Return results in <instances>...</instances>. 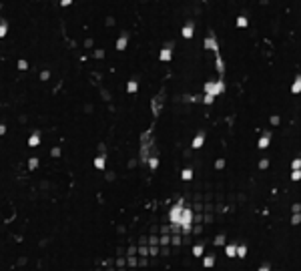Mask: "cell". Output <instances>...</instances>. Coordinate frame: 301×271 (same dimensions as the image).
Wrapping results in <instances>:
<instances>
[{
  "label": "cell",
  "mask_w": 301,
  "mask_h": 271,
  "mask_svg": "<svg viewBox=\"0 0 301 271\" xmlns=\"http://www.w3.org/2000/svg\"><path fill=\"white\" fill-rule=\"evenodd\" d=\"M203 92H205V94H215V97L223 94L225 92V80L219 79V80H209V82H205Z\"/></svg>",
  "instance_id": "obj_1"
},
{
  "label": "cell",
  "mask_w": 301,
  "mask_h": 271,
  "mask_svg": "<svg viewBox=\"0 0 301 271\" xmlns=\"http://www.w3.org/2000/svg\"><path fill=\"white\" fill-rule=\"evenodd\" d=\"M183 211H185V205H183V199H179L177 203L171 207V211H169V221H171L173 225H181Z\"/></svg>",
  "instance_id": "obj_2"
},
{
  "label": "cell",
  "mask_w": 301,
  "mask_h": 271,
  "mask_svg": "<svg viewBox=\"0 0 301 271\" xmlns=\"http://www.w3.org/2000/svg\"><path fill=\"white\" fill-rule=\"evenodd\" d=\"M203 46H205L207 50H213L215 54L219 52V44H217V38H215V34H213V32L209 34L207 38H205V42H203Z\"/></svg>",
  "instance_id": "obj_3"
},
{
  "label": "cell",
  "mask_w": 301,
  "mask_h": 271,
  "mask_svg": "<svg viewBox=\"0 0 301 271\" xmlns=\"http://www.w3.org/2000/svg\"><path fill=\"white\" fill-rule=\"evenodd\" d=\"M181 34H183V38L191 40V38L195 36V22H193V20H187L185 26H183V30H181Z\"/></svg>",
  "instance_id": "obj_4"
},
{
  "label": "cell",
  "mask_w": 301,
  "mask_h": 271,
  "mask_svg": "<svg viewBox=\"0 0 301 271\" xmlns=\"http://www.w3.org/2000/svg\"><path fill=\"white\" fill-rule=\"evenodd\" d=\"M269 143H271V133H263V135L259 137V141H257V147L263 151V149L269 147Z\"/></svg>",
  "instance_id": "obj_5"
},
{
  "label": "cell",
  "mask_w": 301,
  "mask_h": 271,
  "mask_svg": "<svg viewBox=\"0 0 301 271\" xmlns=\"http://www.w3.org/2000/svg\"><path fill=\"white\" fill-rule=\"evenodd\" d=\"M159 58H161L163 62H169V60L173 58V50H171V46H165V48L159 52Z\"/></svg>",
  "instance_id": "obj_6"
},
{
  "label": "cell",
  "mask_w": 301,
  "mask_h": 271,
  "mask_svg": "<svg viewBox=\"0 0 301 271\" xmlns=\"http://www.w3.org/2000/svg\"><path fill=\"white\" fill-rule=\"evenodd\" d=\"M203 143H205V133H197L195 139H193V143H191V147H193V149H201V147H203Z\"/></svg>",
  "instance_id": "obj_7"
},
{
  "label": "cell",
  "mask_w": 301,
  "mask_h": 271,
  "mask_svg": "<svg viewBox=\"0 0 301 271\" xmlns=\"http://www.w3.org/2000/svg\"><path fill=\"white\" fill-rule=\"evenodd\" d=\"M38 145H40V133L34 131L32 135L28 137V147H38Z\"/></svg>",
  "instance_id": "obj_8"
},
{
  "label": "cell",
  "mask_w": 301,
  "mask_h": 271,
  "mask_svg": "<svg viewBox=\"0 0 301 271\" xmlns=\"http://www.w3.org/2000/svg\"><path fill=\"white\" fill-rule=\"evenodd\" d=\"M127 44H129V34H121V38L117 40V50H124L127 48Z\"/></svg>",
  "instance_id": "obj_9"
},
{
  "label": "cell",
  "mask_w": 301,
  "mask_h": 271,
  "mask_svg": "<svg viewBox=\"0 0 301 271\" xmlns=\"http://www.w3.org/2000/svg\"><path fill=\"white\" fill-rule=\"evenodd\" d=\"M215 64H217V70H219V74L223 77V74H225V62H223V58H221V54H219V52L215 54Z\"/></svg>",
  "instance_id": "obj_10"
},
{
  "label": "cell",
  "mask_w": 301,
  "mask_h": 271,
  "mask_svg": "<svg viewBox=\"0 0 301 271\" xmlns=\"http://www.w3.org/2000/svg\"><path fill=\"white\" fill-rule=\"evenodd\" d=\"M237 247H239V245H235V243L225 245V255H227V257H237Z\"/></svg>",
  "instance_id": "obj_11"
},
{
  "label": "cell",
  "mask_w": 301,
  "mask_h": 271,
  "mask_svg": "<svg viewBox=\"0 0 301 271\" xmlns=\"http://www.w3.org/2000/svg\"><path fill=\"white\" fill-rule=\"evenodd\" d=\"M104 165H107V157H104V155H99V157L94 159V167H97L99 171L104 169Z\"/></svg>",
  "instance_id": "obj_12"
},
{
  "label": "cell",
  "mask_w": 301,
  "mask_h": 271,
  "mask_svg": "<svg viewBox=\"0 0 301 271\" xmlns=\"http://www.w3.org/2000/svg\"><path fill=\"white\" fill-rule=\"evenodd\" d=\"M291 92H293V94H299V92H301V74L293 80V84H291Z\"/></svg>",
  "instance_id": "obj_13"
},
{
  "label": "cell",
  "mask_w": 301,
  "mask_h": 271,
  "mask_svg": "<svg viewBox=\"0 0 301 271\" xmlns=\"http://www.w3.org/2000/svg\"><path fill=\"white\" fill-rule=\"evenodd\" d=\"M193 175H195V171L191 169V167H187V169H183V173H181V179H183V181H191V179H193Z\"/></svg>",
  "instance_id": "obj_14"
},
{
  "label": "cell",
  "mask_w": 301,
  "mask_h": 271,
  "mask_svg": "<svg viewBox=\"0 0 301 271\" xmlns=\"http://www.w3.org/2000/svg\"><path fill=\"white\" fill-rule=\"evenodd\" d=\"M137 90H139V82H137V80H129V82H127V92L133 94V92H137Z\"/></svg>",
  "instance_id": "obj_15"
},
{
  "label": "cell",
  "mask_w": 301,
  "mask_h": 271,
  "mask_svg": "<svg viewBox=\"0 0 301 271\" xmlns=\"http://www.w3.org/2000/svg\"><path fill=\"white\" fill-rule=\"evenodd\" d=\"M6 32H8V20H4V18H2V22H0V38H4V36H6Z\"/></svg>",
  "instance_id": "obj_16"
},
{
  "label": "cell",
  "mask_w": 301,
  "mask_h": 271,
  "mask_svg": "<svg viewBox=\"0 0 301 271\" xmlns=\"http://www.w3.org/2000/svg\"><path fill=\"white\" fill-rule=\"evenodd\" d=\"M159 113H161V97H157L155 101H153V114L157 117Z\"/></svg>",
  "instance_id": "obj_17"
},
{
  "label": "cell",
  "mask_w": 301,
  "mask_h": 271,
  "mask_svg": "<svg viewBox=\"0 0 301 271\" xmlns=\"http://www.w3.org/2000/svg\"><path fill=\"white\" fill-rule=\"evenodd\" d=\"M215 265V255H207L203 259V267H213Z\"/></svg>",
  "instance_id": "obj_18"
},
{
  "label": "cell",
  "mask_w": 301,
  "mask_h": 271,
  "mask_svg": "<svg viewBox=\"0 0 301 271\" xmlns=\"http://www.w3.org/2000/svg\"><path fill=\"white\" fill-rule=\"evenodd\" d=\"M235 24H237L239 28H245L247 24H249V20H247L245 16H237V20H235Z\"/></svg>",
  "instance_id": "obj_19"
},
{
  "label": "cell",
  "mask_w": 301,
  "mask_h": 271,
  "mask_svg": "<svg viewBox=\"0 0 301 271\" xmlns=\"http://www.w3.org/2000/svg\"><path fill=\"white\" fill-rule=\"evenodd\" d=\"M171 239H173V235H167V233H163V235H161V247H167L169 243H171Z\"/></svg>",
  "instance_id": "obj_20"
},
{
  "label": "cell",
  "mask_w": 301,
  "mask_h": 271,
  "mask_svg": "<svg viewBox=\"0 0 301 271\" xmlns=\"http://www.w3.org/2000/svg\"><path fill=\"white\" fill-rule=\"evenodd\" d=\"M139 255H141V257H147V255H151V247L139 245Z\"/></svg>",
  "instance_id": "obj_21"
},
{
  "label": "cell",
  "mask_w": 301,
  "mask_h": 271,
  "mask_svg": "<svg viewBox=\"0 0 301 271\" xmlns=\"http://www.w3.org/2000/svg\"><path fill=\"white\" fill-rule=\"evenodd\" d=\"M245 255H247V245H239V247H237V257L243 259Z\"/></svg>",
  "instance_id": "obj_22"
},
{
  "label": "cell",
  "mask_w": 301,
  "mask_h": 271,
  "mask_svg": "<svg viewBox=\"0 0 301 271\" xmlns=\"http://www.w3.org/2000/svg\"><path fill=\"white\" fill-rule=\"evenodd\" d=\"M301 223V213H293L291 215V225H299Z\"/></svg>",
  "instance_id": "obj_23"
},
{
  "label": "cell",
  "mask_w": 301,
  "mask_h": 271,
  "mask_svg": "<svg viewBox=\"0 0 301 271\" xmlns=\"http://www.w3.org/2000/svg\"><path fill=\"white\" fill-rule=\"evenodd\" d=\"M297 169H301V159L299 157L291 161V171H297Z\"/></svg>",
  "instance_id": "obj_24"
},
{
  "label": "cell",
  "mask_w": 301,
  "mask_h": 271,
  "mask_svg": "<svg viewBox=\"0 0 301 271\" xmlns=\"http://www.w3.org/2000/svg\"><path fill=\"white\" fill-rule=\"evenodd\" d=\"M213 101H215V94H203V102L205 104H213Z\"/></svg>",
  "instance_id": "obj_25"
},
{
  "label": "cell",
  "mask_w": 301,
  "mask_h": 271,
  "mask_svg": "<svg viewBox=\"0 0 301 271\" xmlns=\"http://www.w3.org/2000/svg\"><path fill=\"white\" fill-rule=\"evenodd\" d=\"M149 167L155 171L157 167H159V159H157V157H151V159H149Z\"/></svg>",
  "instance_id": "obj_26"
},
{
  "label": "cell",
  "mask_w": 301,
  "mask_h": 271,
  "mask_svg": "<svg viewBox=\"0 0 301 271\" xmlns=\"http://www.w3.org/2000/svg\"><path fill=\"white\" fill-rule=\"evenodd\" d=\"M36 167H38V159H36V157H32L30 161H28V169H30V171H34Z\"/></svg>",
  "instance_id": "obj_27"
},
{
  "label": "cell",
  "mask_w": 301,
  "mask_h": 271,
  "mask_svg": "<svg viewBox=\"0 0 301 271\" xmlns=\"http://www.w3.org/2000/svg\"><path fill=\"white\" fill-rule=\"evenodd\" d=\"M193 255H195V257H201V255H203V245H195V247H193Z\"/></svg>",
  "instance_id": "obj_28"
},
{
  "label": "cell",
  "mask_w": 301,
  "mask_h": 271,
  "mask_svg": "<svg viewBox=\"0 0 301 271\" xmlns=\"http://www.w3.org/2000/svg\"><path fill=\"white\" fill-rule=\"evenodd\" d=\"M127 263H129V267H137V265H139V261H137V257H134V255H129Z\"/></svg>",
  "instance_id": "obj_29"
},
{
  "label": "cell",
  "mask_w": 301,
  "mask_h": 271,
  "mask_svg": "<svg viewBox=\"0 0 301 271\" xmlns=\"http://www.w3.org/2000/svg\"><path fill=\"white\" fill-rule=\"evenodd\" d=\"M291 181H301V169L291 171Z\"/></svg>",
  "instance_id": "obj_30"
},
{
  "label": "cell",
  "mask_w": 301,
  "mask_h": 271,
  "mask_svg": "<svg viewBox=\"0 0 301 271\" xmlns=\"http://www.w3.org/2000/svg\"><path fill=\"white\" fill-rule=\"evenodd\" d=\"M213 243H215V245H219V247H221V245H225V235H217Z\"/></svg>",
  "instance_id": "obj_31"
},
{
  "label": "cell",
  "mask_w": 301,
  "mask_h": 271,
  "mask_svg": "<svg viewBox=\"0 0 301 271\" xmlns=\"http://www.w3.org/2000/svg\"><path fill=\"white\" fill-rule=\"evenodd\" d=\"M269 167V159H261L259 161V169H267Z\"/></svg>",
  "instance_id": "obj_32"
},
{
  "label": "cell",
  "mask_w": 301,
  "mask_h": 271,
  "mask_svg": "<svg viewBox=\"0 0 301 271\" xmlns=\"http://www.w3.org/2000/svg\"><path fill=\"white\" fill-rule=\"evenodd\" d=\"M171 245H181V235H173V239H171Z\"/></svg>",
  "instance_id": "obj_33"
},
{
  "label": "cell",
  "mask_w": 301,
  "mask_h": 271,
  "mask_svg": "<svg viewBox=\"0 0 301 271\" xmlns=\"http://www.w3.org/2000/svg\"><path fill=\"white\" fill-rule=\"evenodd\" d=\"M225 167V159H217V163H215V169H223Z\"/></svg>",
  "instance_id": "obj_34"
},
{
  "label": "cell",
  "mask_w": 301,
  "mask_h": 271,
  "mask_svg": "<svg viewBox=\"0 0 301 271\" xmlns=\"http://www.w3.org/2000/svg\"><path fill=\"white\" fill-rule=\"evenodd\" d=\"M269 123L273 124V127H277V124H279V117H277V114H273V117L269 119Z\"/></svg>",
  "instance_id": "obj_35"
},
{
  "label": "cell",
  "mask_w": 301,
  "mask_h": 271,
  "mask_svg": "<svg viewBox=\"0 0 301 271\" xmlns=\"http://www.w3.org/2000/svg\"><path fill=\"white\" fill-rule=\"evenodd\" d=\"M149 245H161V239H157V237H149Z\"/></svg>",
  "instance_id": "obj_36"
},
{
  "label": "cell",
  "mask_w": 301,
  "mask_h": 271,
  "mask_svg": "<svg viewBox=\"0 0 301 271\" xmlns=\"http://www.w3.org/2000/svg\"><path fill=\"white\" fill-rule=\"evenodd\" d=\"M48 79H50V72L48 70H42L40 72V80H48Z\"/></svg>",
  "instance_id": "obj_37"
},
{
  "label": "cell",
  "mask_w": 301,
  "mask_h": 271,
  "mask_svg": "<svg viewBox=\"0 0 301 271\" xmlns=\"http://www.w3.org/2000/svg\"><path fill=\"white\" fill-rule=\"evenodd\" d=\"M151 255H161V249L157 245H151Z\"/></svg>",
  "instance_id": "obj_38"
},
{
  "label": "cell",
  "mask_w": 301,
  "mask_h": 271,
  "mask_svg": "<svg viewBox=\"0 0 301 271\" xmlns=\"http://www.w3.org/2000/svg\"><path fill=\"white\" fill-rule=\"evenodd\" d=\"M18 68H20V70H26V68H28V62H26V60H18Z\"/></svg>",
  "instance_id": "obj_39"
},
{
  "label": "cell",
  "mask_w": 301,
  "mask_h": 271,
  "mask_svg": "<svg viewBox=\"0 0 301 271\" xmlns=\"http://www.w3.org/2000/svg\"><path fill=\"white\" fill-rule=\"evenodd\" d=\"M291 211H293V213H301V205H299V203H295L293 207H291Z\"/></svg>",
  "instance_id": "obj_40"
},
{
  "label": "cell",
  "mask_w": 301,
  "mask_h": 271,
  "mask_svg": "<svg viewBox=\"0 0 301 271\" xmlns=\"http://www.w3.org/2000/svg\"><path fill=\"white\" fill-rule=\"evenodd\" d=\"M50 155H52V157H60V149H58V147H54L52 151H50Z\"/></svg>",
  "instance_id": "obj_41"
},
{
  "label": "cell",
  "mask_w": 301,
  "mask_h": 271,
  "mask_svg": "<svg viewBox=\"0 0 301 271\" xmlns=\"http://www.w3.org/2000/svg\"><path fill=\"white\" fill-rule=\"evenodd\" d=\"M70 4H72V0H60V6H64V8L70 6Z\"/></svg>",
  "instance_id": "obj_42"
},
{
  "label": "cell",
  "mask_w": 301,
  "mask_h": 271,
  "mask_svg": "<svg viewBox=\"0 0 301 271\" xmlns=\"http://www.w3.org/2000/svg\"><path fill=\"white\" fill-rule=\"evenodd\" d=\"M193 231H195V233H201V231H203V227H201V225H199V223H197V225H195V227H193Z\"/></svg>",
  "instance_id": "obj_43"
},
{
  "label": "cell",
  "mask_w": 301,
  "mask_h": 271,
  "mask_svg": "<svg viewBox=\"0 0 301 271\" xmlns=\"http://www.w3.org/2000/svg\"><path fill=\"white\" fill-rule=\"evenodd\" d=\"M147 265V257H143V259H139V267H145Z\"/></svg>",
  "instance_id": "obj_44"
},
{
  "label": "cell",
  "mask_w": 301,
  "mask_h": 271,
  "mask_svg": "<svg viewBox=\"0 0 301 271\" xmlns=\"http://www.w3.org/2000/svg\"><path fill=\"white\" fill-rule=\"evenodd\" d=\"M94 56H97V58H102V56H104V52H102V50H97V52H94Z\"/></svg>",
  "instance_id": "obj_45"
},
{
  "label": "cell",
  "mask_w": 301,
  "mask_h": 271,
  "mask_svg": "<svg viewBox=\"0 0 301 271\" xmlns=\"http://www.w3.org/2000/svg\"><path fill=\"white\" fill-rule=\"evenodd\" d=\"M117 265H119V267H123V265H124V259H123V257H119V259H117Z\"/></svg>",
  "instance_id": "obj_46"
},
{
  "label": "cell",
  "mask_w": 301,
  "mask_h": 271,
  "mask_svg": "<svg viewBox=\"0 0 301 271\" xmlns=\"http://www.w3.org/2000/svg\"><path fill=\"white\" fill-rule=\"evenodd\" d=\"M259 271H271V267H269V265H261V267H259Z\"/></svg>",
  "instance_id": "obj_47"
}]
</instances>
